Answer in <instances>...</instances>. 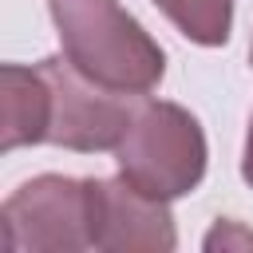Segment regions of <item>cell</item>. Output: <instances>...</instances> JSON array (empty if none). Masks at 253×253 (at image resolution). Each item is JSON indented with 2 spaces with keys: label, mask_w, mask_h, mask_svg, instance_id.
<instances>
[{
  "label": "cell",
  "mask_w": 253,
  "mask_h": 253,
  "mask_svg": "<svg viewBox=\"0 0 253 253\" xmlns=\"http://www.w3.org/2000/svg\"><path fill=\"white\" fill-rule=\"evenodd\" d=\"M241 178L253 186V119H249V134H245V154H241Z\"/></svg>",
  "instance_id": "9c48e42d"
},
{
  "label": "cell",
  "mask_w": 253,
  "mask_h": 253,
  "mask_svg": "<svg viewBox=\"0 0 253 253\" xmlns=\"http://www.w3.org/2000/svg\"><path fill=\"white\" fill-rule=\"evenodd\" d=\"M91 190V249L107 253H170L178 245L174 213L162 198L142 194L123 174L87 178Z\"/></svg>",
  "instance_id": "5b68a950"
},
{
  "label": "cell",
  "mask_w": 253,
  "mask_h": 253,
  "mask_svg": "<svg viewBox=\"0 0 253 253\" xmlns=\"http://www.w3.org/2000/svg\"><path fill=\"white\" fill-rule=\"evenodd\" d=\"M206 158L210 150H206L202 123L186 107L166 99H146V95L134 107V119L115 146L119 174L142 194L162 202L198 190V182L206 178Z\"/></svg>",
  "instance_id": "7a4b0ae2"
},
{
  "label": "cell",
  "mask_w": 253,
  "mask_h": 253,
  "mask_svg": "<svg viewBox=\"0 0 253 253\" xmlns=\"http://www.w3.org/2000/svg\"><path fill=\"white\" fill-rule=\"evenodd\" d=\"M249 67H253V43H249Z\"/></svg>",
  "instance_id": "30bf717a"
},
{
  "label": "cell",
  "mask_w": 253,
  "mask_h": 253,
  "mask_svg": "<svg viewBox=\"0 0 253 253\" xmlns=\"http://www.w3.org/2000/svg\"><path fill=\"white\" fill-rule=\"evenodd\" d=\"M47 79L40 67L4 63L0 67V150L47 142Z\"/></svg>",
  "instance_id": "8992f818"
},
{
  "label": "cell",
  "mask_w": 253,
  "mask_h": 253,
  "mask_svg": "<svg viewBox=\"0 0 253 253\" xmlns=\"http://www.w3.org/2000/svg\"><path fill=\"white\" fill-rule=\"evenodd\" d=\"M47 79V142L63 146V150H79V154H95V150H115L119 138L126 134L134 107L142 103V95H126V91H111L95 79H87L67 55H47L36 63Z\"/></svg>",
  "instance_id": "277c9868"
},
{
  "label": "cell",
  "mask_w": 253,
  "mask_h": 253,
  "mask_svg": "<svg viewBox=\"0 0 253 253\" xmlns=\"http://www.w3.org/2000/svg\"><path fill=\"white\" fill-rule=\"evenodd\" d=\"M206 249H253V233L233 217H217V225L206 237Z\"/></svg>",
  "instance_id": "ba28073f"
},
{
  "label": "cell",
  "mask_w": 253,
  "mask_h": 253,
  "mask_svg": "<svg viewBox=\"0 0 253 253\" xmlns=\"http://www.w3.org/2000/svg\"><path fill=\"white\" fill-rule=\"evenodd\" d=\"M63 55L95 83L146 95L166 75V51L119 0H47Z\"/></svg>",
  "instance_id": "6da1fadb"
},
{
  "label": "cell",
  "mask_w": 253,
  "mask_h": 253,
  "mask_svg": "<svg viewBox=\"0 0 253 253\" xmlns=\"http://www.w3.org/2000/svg\"><path fill=\"white\" fill-rule=\"evenodd\" d=\"M154 4L190 43H202V47L229 43L233 0H154Z\"/></svg>",
  "instance_id": "52a82bcc"
},
{
  "label": "cell",
  "mask_w": 253,
  "mask_h": 253,
  "mask_svg": "<svg viewBox=\"0 0 253 253\" xmlns=\"http://www.w3.org/2000/svg\"><path fill=\"white\" fill-rule=\"evenodd\" d=\"M4 253H79L91 249L87 178L40 174L12 190L0 206Z\"/></svg>",
  "instance_id": "3957f363"
}]
</instances>
